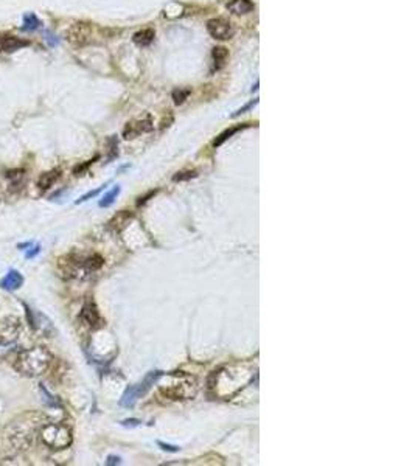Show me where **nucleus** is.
<instances>
[{"mask_svg": "<svg viewBox=\"0 0 415 466\" xmlns=\"http://www.w3.org/2000/svg\"><path fill=\"white\" fill-rule=\"evenodd\" d=\"M46 418L40 414H34V412H28L19 418H16L14 421H11V425L6 429V437L10 439L11 445L16 446L18 449H28L30 445L34 440V435L38 431H40V428L44 426L42 421Z\"/></svg>", "mask_w": 415, "mask_h": 466, "instance_id": "obj_1", "label": "nucleus"}, {"mask_svg": "<svg viewBox=\"0 0 415 466\" xmlns=\"http://www.w3.org/2000/svg\"><path fill=\"white\" fill-rule=\"evenodd\" d=\"M53 361L52 353L46 347H33L20 351L16 358V370L26 376H39L44 373Z\"/></svg>", "mask_w": 415, "mask_h": 466, "instance_id": "obj_2", "label": "nucleus"}, {"mask_svg": "<svg viewBox=\"0 0 415 466\" xmlns=\"http://www.w3.org/2000/svg\"><path fill=\"white\" fill-rule=\"evenodd\" d=\"M40 439L52 449H66L72 445V432L62 425H44L40 428Z\"/></svg>", "mask_w": 415, "mask_h": 466, "instance_id": "obj_3", "label": "nucleus"}, {"mask_svg": "<svg viewBox=\"0 0 415 466\" xmlns=\"http://www.w3.org/2000/svg\"><path fill=\"white\" fill-rule=\"evenodd\" d=\"M67 40L74 47H84L94 42V25L88 22H78L72 25L67 33Z\"/></svg>", "mask_w": 415, "mask_h": 466, "instance_id": "obj_4", "label": "nucleus"}, {"mask_svg": "<svg viewBox=\"0 0 415 466\" xmlns=\"http://www.w3.org/2000/svg\"><path fill=\"white\" fill-rule=\"evenodd\" d=\"M20 331V319L18 316H8L0 320V345H11L18 339Z\"/></svg>", "mask_w": 415, "mask_h": 466, "instance_id": "obj_5", "label": "nucleus"}, {"mask_svg": "<svg viewBox=\"0 0 415 466\" xmlns=\"http://www.w3.org/2000/svg\"><path fill=\"white\" fill-rule=\"evenodd\" d=\"M207 31L213 39L227 40L235 34V28L230 20L216 17V19H210L207 22Z\"/></svg>", "mask_w": 415, "mask_h": 466, "instance_id": "obj_6", "label": "nucleus"}, {"mask_svg": "<svg viewBox=\"0 0 415 466\" xmlns=\"http://www.w3.org/2000/svg\"><path fill=\"white\" fill-rule=\"evenodd\" d=\"M151 129H152V120L150 115H146V117H142V118H137V120L126 123L124 129H123V137L126 140H132L142 134L150 132Z\"/></svg>", "mask_w": 415, "mask_h": 466, "instance_id": "obj_7", "label": "nucleus"}, {"mask_svg": "<svg viewBox=\"0 0 415 466\" xmlns=\"http://www.w3.org/2000/svg\"><path fill=\"white\" fill-rule=\"evenodd\" d=\"M28 309V308H26ZM28 322H30V325H32V328L34 330V331H38V333H40V334H44V336H50V333L53 331V325H52V322L44 316V314H40V313H33V311H30L28 309Z\"/></svg>", "mask_w": 415, "mask_h": 466, "instance_id": "obj_8", "label": "nucleus"}, {"mask_svg": "<svg viewBox=\"0 0 415 466\" xmlns=\"http://www.w3.org/2000/svg\"><path fill=\"white\" fill-rule=\"evenodd\" d=\"M81 319L84 320L86 325H89L90 328H100L103 325V319L100 316V311L94 302H88L82 306Z\"/></svg>", "mask_w": 415, "mask_h": 466, "instance_id": "obj_9", "label": "nucleus"}, {"mask_svg": "<svg viewBox=\"0 0 415 466\" xmlns=\"http://www.w3.org/2000/svg\"><path fill=\"white\" fill-rule=\"evenodd\" d=\"M30 45V40L26 39H22L19 36H14V34H2L0 36V50L5 51V53H11V51H16L22 47H28Z\"/></svg>", "mask_w": 415, "mask_h": 466, "instance_id": "obj_10", "label": "nucleus"}, {"mask_svg": "<svg viewBox=\"0 0 415 466\" xmlns=\"http://www.w3.org/2000/svg\"><path fill=\"white\" fill-rule=\"evenodd\" d=\"M22 285H24V277L18 271H10L6 277L0 281V288H4L5 291H18Z\"/></svg>", "mask_w": 415, "mask_h": 466, "instance_id": "obj_11", "label": "nucleus"}, {"mask_svg": "<svg viewBox=\"0 0 415 466\" xmlns=\"http://www.w3.org/2000/svg\"><path fill=\"white\" fill-rule=\"evenodd\" d=\"M60 176H61L60 168H54V169H50V171L42 173L38 179V187L40 190H48L50 187H53V183L60 179Z\"/></svg>", "mask_w": 415, "mask_h": 466, "instance_id": "obj_12", "label": "nucleus"}, {"mask_svg": "<svg viewBox=\"0 0 415 466\" xmlns=\"http://www.w3.org/2000/svg\"><path fill=\"white\" fill-rule=\"evenodd\" d=\"M254 8L255 5L250 0H232L230 3H227V9L234 14H249L254 11Z\"/></svg>", "mask_w": 415, "mask_h": 466, "instance_id": "obj_13", "label": "nucleus"}, {"mask_svg": "<svg viewBox=\"0 0 415 466\" xmlns=\"http://www.w3.org/2000/svg\"><path fill=\"white\" fill-rule=\"evenodd\" d=\"M42 26V20L36 16V14H33V12H25L24 14V17H22V30L24 31H36V30H39V28Z\"/></svg>", "mask_w": 415, "mask_h": 466, "instance_id": "obj_14", "label": "nucleus"}, {"mask_svg": "<svg viewBox=\"0 0 415 466\" xmlns=\"http://www.w3.org/2000/svg\"><path fill=\"white\" fill-rule=\"evenodd\" d=\"M103 263H104V260L100 255H92L88 258H82V271H84V274H92V272L98 271L100 267L103 266Z\"/></svg>", "mask_w": 415, "mask_h": 466, "instance_id": "obj_15", "label": "nucleus"}, {"mask_svg": "<svg viewBox=\"0 0 415 466\" xmlns=\"http://www.w3.org/2000/svg\"><path fill=\"white\" fill-rule=\"evenodd\" d=\"M142 397L140 392H138V387L137 386H132L130 389H126V392L123 393V397L120 400V404L124 406V407H132L136 404V401Z\"/></svg>", "mask_w": 415, "mask_h": 466, "instance_id": "obj_16", "label": "nucleus"}, {"mask_svg": "<svg viewBox=\"0 0 415 466\" xmlns=\"http://www.w3.org/2000/svg\"><path fill=\"white\" fill-rule=\"evenodd\" d=\"M132 218V215L130 213V211H120V213H117L116 216H114L110 221H109V227H112L114 230H117V232H120L124 225L130 222V219Z\"/></svg>", "mask_w": 415, "mask_h": 466, "instance_id": "obj_17", "label": "nucleus"}, {"mask_svg": "<svg viewBox=\"0 0 415 466\" xmlns=\"http://www.w3.org/2000/svg\"><path fill=\"white\" fill-rule=\"evenodd\" d=\"M134 42L140 47H146L150 45L151 42L154 40V31L152 30H142V31H137L134 34Z\"/></svg>", "mask_w": 415, "mask_h": 466, "instance_id": "obj_18", "label": "nucleus"}, {"mask_svg": "<svg viewBox=\"0 0 415 466\" xmlns=\"http://www.w3.org/2000/svg\"><path fill=\"white\" fill-rule=\"evenodd\" d=\"M227 56H228V51H227V48H224V47H214L213 48V59H214V68L216 70H220L224 64H226V61H227Z\"/></svg>", "mask_w": 415, "mask_h": 466, "instance_id": "obj_19", "label": "nucleus"}, {"mask_svg": "<svg viewBox=\"0 0 415 466\" xmlns=\"http://www.w3.org/2000/svg\"><path fill=\"white\" fill-rule=\"evenodd\" d=\"M120 194V187L117 185V187H114L109 193H106L104 194V197L102 201H100V207H109V205H112L114 204V201L117 199V196Z\"/></svg>", "mask_w": 415, "mask_h": 466, "instance_id": "obj_20", "label": "nucleus"}, {"mask_svg": "<svg viewBox=\"0 0 415 466\" xmlns=\"http://www.w3.org/2000/svg\"><path fill=\"white\" fill-rule=\"evenodd\" d=\"M242 128H244V126H236V128H232V129H228V131L222 132V134H221V135H220L216 140H214V142H213V146H220V145H222L228 137L234 135V134H235V132H238V131H241Z\"/></svg>", "mask_w": 415, "mask_h": 466, "instance_id": "obj_21", "label": "nucleus"}, {"mask_svg": "<svg viewBox=\"0 0 415 466\" xmlns=\"http://www.w3.org/2000/svg\"><path fill=\"white\" fill-rule=\"evenodd\" d=\"M104 187H106V185H102V187H100V188H96V190H94V191H89V193H86L84 196H81V197H80V199H78V201H76L75 204H76V205H80V204H82V202H86V201H89L90 197H95V196H98L100 193H102V191L104 190Z\"/></svg>", "mask_w": 415, "mask_h": 466, "instance_id": "obj_22", "label": "nucleus"}, {"mask_svg": "<svg viewBox=\"0 0 415 466\" xmlns=\"http://www.w3.org/2000/svg\"><path fill=\"white\" fill-rule=\"evenodd\" d=\"M6 177L12 180L14 185H20L22 180H24V171H22V169H19V171H10L6 174Z\"/></svg>", "mask_w": 415, "mask_h": 466, "instance_id": "obj_23", "label": "nucleus"}, {"mask_svg": "<svg viewBox=\"0 0 415 466\" xmlns=\"http://www.w3.org/2000/svg\"><path fill=\"white\" fill-rule=\"evenodd\" d=\"M194 176H196V171H180V173H178L173 177V180L174 182H182V180H188V179H192Z\"/></svg>", "mask_w": 415, "mask_h": 466, "instance_id": "obj_24", "label": "nucleus"}, {"mask_svg": "<svg viewBox=\"0 0 415 466\" xmlns=\"http://www.w3.org/2000/svg\"><path fill=\"white\" fill-rule=\"evenodd\" d=\"M140 425H142L140 420H124V421H122V426H124V428H136V426H140Z\"/></svg>", "mask_w": 415, "mask_h": 466, "instance_id": "obj_25", "label": "nucleus"}, {"mask_svg": "<svg viewBox=\"0 0 415 466\" xmlns=\"http://www.w3.org/2000/svg\"><path fill=\"white\" fill-rule=\"evenodd\" d=\"M157 445H159L164 451H168V453H178V451H179V448L173 446V445H166V443H162V442H157Z\"/></svg>", "mask_w": 415, "mask_h": 466, "instance_id": "obj_26", "label": "nucleus"}, {"mask_svg": "<svg viewBox=\"0 0 415 466\" xmlns=\"http://www.w3.org/2000/svg\"><path fill=\"white\" fill-rule=\"evenodd\" d=\"M187 95H188V92H174V103L176 104L184 103V100L187 98Z\"/></svg>", "mask_w": 415, "mask_h": 466, "instance_id": "obj_27", "label": "nucleus"}, {"mask_svg": "<svg viewBox=\"0 0 415 466\" xmlns=\"http://www.w3.org/2000/svg\"><path fill=\"white\" fill-rule=\"evenodd\" d=\"M46 40L48 42L50 47H54L56 44H58V39H54V36H53L52 33H47V34H46Z\"/></svg>", "mask_w": 415, "mask_h": 466, "instance_id": "obj_28", "label": "nucleus"}, {"mask_svg": "<svg viewBox=\"0 0 415 466\" xmlns=\"http://www.w3.org/2000/svg\"><path fill=\"white\" fill-rule=\"evenodd\" d=\"M39 252H40V247H39V246H34L30 252H26V253H25V257H26V258H33L34 255H38Z\"/></svg>", "mask_w": 415, "mask_h": 466, "instance_id": "obj_29", "label": "nucleus"}, {"mask_svg": "<svg viewBox=\"0 0 415 466\" xmlns=\"http://www.w3.org/2000/svg\"><path fill=\"white\" fill-rule=\"evenodd\" d=\"M118 463H120V457H116V456H109L106 462V465H118Z\"/></svg>", "mask_w": 415, "mask_h": 466, "instance_id": "obj_30", "label": "nucleus"}, {"mask_svg": "<svg viewBox=\"0 0 415 466\" xmlns=\"http://www.w3.org/2000/svg\"><path fill=\"white\" fill-rule=\"evenodd\" d=\"M30 246H32V243H22V244H19L18 247H19V249H24V247H30Z\"/></svg>", "mask_w": 415, "mask_h": 466, "instance_id": "obj_31", "label": "nucleus"}]
</instances>
